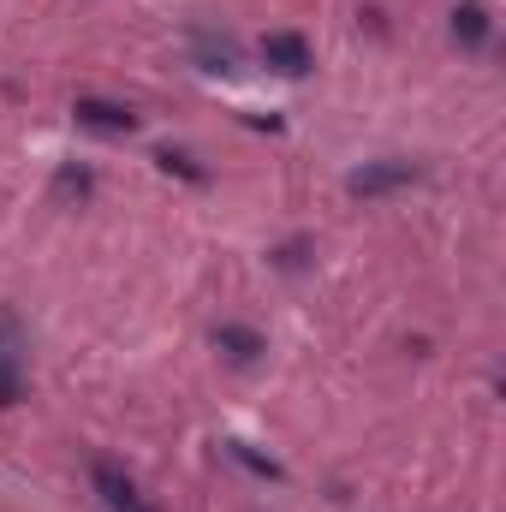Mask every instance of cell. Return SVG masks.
Listing matches in <instances>:
<instances>
[{
  "mask_svg": "<svg viewBox=\"0 0 506 512\" xmlns=\"http://www.w3.org/2000/svg\"><path fill=\"white\" fill-rule=\"evenodd\" d=\"M78 126L90 131H114V137H126V131H137V114L131 108H120V102H102V96H78Z\"/></svg>",
  "mask_w": 506,
  "mask_h": 512,
  "instance_id": "cell-1",
  "label": "cell"
},
{
  "mask_svg": "<svg viewBox=\"0 0 506 512\" xmlns=\"http://www.w3.org/2000/svg\"><path fill=\"white\" fill-rule=\"evenodd\" d=\"M262 60L274 66V72H286V78H304L316 60H310V42L304 36H292V30H280V36H268L262 42Z\"/></svg>",
  "mask_w": 506,
  "mask_h": 512,
  "instance_id": "cell-2",
  "label": "cell"
},
{
  "mask_svg": "<svg viewBox=\"0 0 506 512\" xmlns=\"http://www.w3.org/2000/svg\"><path fill=\"white\" fill-rule=\"evenodd\" d=\"M90 477H96V489H102V501H108L114 512H137V507H143V495H137V483H131L126 471H120V465H108V459H102V465H96Z\"/></svg>",
  "mask_w": 506,
  "mask_h": 512,
  "instance_id": "cell-3",
  "label": "cell"
},
{
  "mask_svg": "<svg viewBox=\"0 0 506 512\" xmlns=\"http://www.w3.org/2000/svg\"><path fill=\"white\" fill-rule=\"evenodd\" d=\"M411 161H376V167H358L352 173V191L358 197H376V191H393V185H411Z\"/></svg>",
  "mask_w": 506,
  "mask_h": 512,
  "instance_id": "cell-4",
  "label": "cell"
},
{
  "mask_svg": "<svg viewBox=\"0 0 506 512\" xmlns=\"http://www.w3.org/2000/svg\"><path fill=\"white\" fill-rule=\"evenodd\" d=\"M453 36L471 42V48H483V42H489V12H483L477 0H465V6L453 12Z\"/></svg>",
  "mask_w": 506,
  "mask_h": 512,
  "instance_id": "cell-5",
  "label": "cell"
},
{
  "mask_svg": "<svg viewBox=\"0 0 506 512\" xmlns=\"http://www.w3.org/2000/svg\"><path fill=\"white\" fill-rule=\"evenodd\" d=\"M215 346H221L233 364H251L256 352H262V340H256L251 328H221V334H215Z\"/></svg>",
  "mask_w": 506,
  "mask_h": 512,
  "instance_id": "cell-6",
  "label": "cell"
},
{
  "mask_svg": "<svg viewBox=\"0 0 506 512\" xmlns=\"http://www.w3.org/2000/svg\"><path fill=\"white\" fill-rule=\"evenodd\" d=\"M12 399H18V370H12V358L0 346V405H12Z\"/></svg>",
  "mask_w": 506,
  "mask_h": 512,
  "instance_id": "cell-7",
  "label": "cell"
},
{
  "mask_svg": "<svg viewBox=\"0 0 506 512\" xmlns=\"http://www.w3.org/2000/svg\"><path fill=\"white\" fill-rule=\"evenodd\" d=\"M137 512H149V507H137Z\"/></svg>",
  "mask_w": 506,
  "mask_h": 512,
  "instance_id": "cell-8",
  "label": "cell"
}]
</instances>
